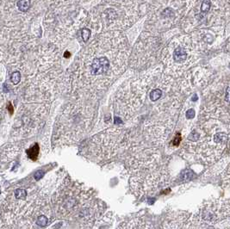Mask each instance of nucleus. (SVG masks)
<instances>
[{"label":"nucleus","mask_w":230,"mask_h":229,"mask_svg":"<svg viewBox=\"0 0 230 229\" xmlns=\"http://www.w3.org/2000/svg\"><path fill=\"white\" fill-rule=\"evenodd\" d=\"M202 117L206 121L188 134L184 148L201 162L212 164L222 155L227 144L228 133L223 131L227 122L216 117Z\"/></svg>","instance_id":"nucleus-1"},{"label":"nucleus","mask_w":230,"mask_h":229,"mask_svg":"<svg viewBox=\"0 0 230 229\" xmlns=\"http://www.w3.org/2000/svg\"><path fill=\"white\" fill-rule=\"evenodd\" d=\"M90 69L91 73L94 76L107 74L110 70V61L105 56L96 58L92 61Z\"/></svg>","instance_id":"nucleus-2"},{"label":"nucleus","mask_w":230,"mask_h":229,"mask_svg":"<svg viewBox=\"0 0 230 229\" xmlns=\"http://www.w3.org/2000/svg\"><path fill=\"white\" fill-rule=\"evenodd\" d=\"M187 216L185 215H172V216L167 217V220L165 221V225L163 227L165 228H179L178 225V224H186L187 221Z\"/></svg>","instance_id":"nucleus-3"},{"label":"nucleus","mask_w":230,"mask_h":229,"mask_svg":"<svg viewBox=\"0 0 230 229\" xmlns=\"http://www.w3.org/2000/svg\"><path fill=\"white\" fill-rule=\"evenodd\" d=\"M162 94H163V90L159 84V85H157V87H155L154 89L151 90V92L149 93V98L153 102H157L162 96Z\"/></svg>","instance_id":"nucleus-4"},{"label":"nucleus","mask_w":230,"mask_h":229,"mask_svg":"<svg viewBox=\"0 0 230 229\" xmlns=\"http://www.w3.org/2000/svg\"><path fill=\"white\" fill-rule=\"evenodd\" d=\"M17 7H18L19 11L23 12H26L31 5V1L30 0H19L17 2Z\"/></svg>","instance_id":"nucleus-5"},{"label":"nucleus","mask_w":230,"mask_h":229,"mask_svg":"<svg viewBox=\"0 0 230 229\" xmlns=\"http://www.w3.org/2000/svg\"><path fill=\"white\" fill-rule=\"evenodd\" d=\"M27 153L31 159H34V160L36 159L38 153H39V146L36 144L34 146H32L30 149L27 151Z\"/></svg>","instance_id":"nucleus-6"},{"label":"nucleus","mask_w":230,"mask_h":229,"mask_svg":"<svg viewBox=\"0 0 230 229\" xmlns=\"http://www.w3.org/2000/svg\"><path fill=\"white\" fill-rule=\"evenodd\" d=\"M210 6H211V2L210 0H203V4H202V6H201V11L202 12H208L210 9Z\"/></svg>","instance_id":"nucleus-7"},{"label":"nucleus","mask_w":230,"mask_h":229,"mask_svg":"<svg viewBox=\"0 0 230 229\" xmlns=\"http://www.w3.org/2000/svg\"><path fill=\"white\" fill-rule=\"evenodd\" d=\"M81 36H82L83 41L85 42H87L89 38H90V36H91V30L89 29H86V28L83 29L81 30Z\"/></svg>","instance_id":"nucleus-8"},{"label":"nucleus","mask_w":230,"mask_h":229,"mask_svg":"<svg viewBox=\"0 0 230 229\" xmlns=\"http://www.w3.org/2000/svg\"><path fill=\"white\" fill-rule=\"evenodd\" d=\"M11 80L14 84H17L21 80V73L19 72H14L11 76Z\"/></svg>","instance_id":"nucleus-9"},{"label":"nucleus","mask_w":230,"mask_h":229,"mask_svg":"<svg viewBox=\"0 0 230 229\" xmlns=\"http://www.w3.org/2000/svg\"><path fill=\"white\" fill-rule=\"evenodd\" d=\"M26 196H27V191L25 190L17 189V190H15V196H16V198L23 199Z\"/></svg>","instance_id":"nucleus-10"},{"label":"nucleus","mask_w":230,"mask_h":229,"mask_svg":"<svg viewBox=\"0 0 230 229\" xmlns=\"http://www.w3.org/2000/svg\"><path fill=\"white\" fill-rule=\"evenodd\" d=\"M48 221H49V220H48L47 217L44 216V215H41V216L38 217L36 223L39 226H41V227H45L48 224Z\"/></svg>","instance_id":"nucleus-11"},{"label":"nucleus","mask_w":230,"mask_h":229,"mask_svg":"<svg viewBox=\"0 0 230 229\" xmlns=\"http://www.w3.org/2000/svg\"><path fill=\"white\" fill-rule=\"evenodd\" d=\"M162 16L165 17H174V12L171 8H167L163 11Z\"/></svg>","instance_id":"nucleus-12"},{"label":"nucleus","mask_w":230,"mask_h":229,"mask_svg":"<svg viewBox=\"0 0 230 229\" xmlns=\"http://www.w3.org/2000/svg\"><path fill=\"white\" fill-rule=\"evenodd\" d=\"M223 99H224V102H227V103H229L230 104V86L227 87V89L225 90Z\"/></svg>","instance_id":"nucleus-13"},{"label":"nucleus","mask_w":230,"mask_h":229,"mask_svg":"<svg viewBox=\"0 0 230 229\" xmlns=\"http://www.w3.org/2000/svg\"><path fill=\"white\" fill-rule=\"evenodd\" d=\"M43 175H44V171H37L35 173V179L36 181H39L42 177H43Z\"/></svg>","instance_id":"nucleus-14"},{"label":"nucleus","mask_w":230,"mask_h":229,"mask_svg":"<svg viewBox=\"0 0 230 229\" xmlns=\"http://www.w3.org/2000/svg\"><path fill=\"white\" fill-rule=\"evenodd\" d=\"M186 116H187L188 119H193L195 117V110L193 108H191L187 111V114H186Z\"/></svg>","instance_id":"nucleus-15"},{"label":"nucleus","mask_w":230,"mask_h":229,"mask_svg":"<svg viewBox=\"0 0 230 229\" xmlns=\"http://www.w3.org/2000/svg\"><path fill=\"white\" fill-rule=\"evenodd\" d=\"M68 56H70V54H69L68 52H66V54H65V57H68Z\"/></svg>","instance_id":"nucleus-16"}]
</instances>
